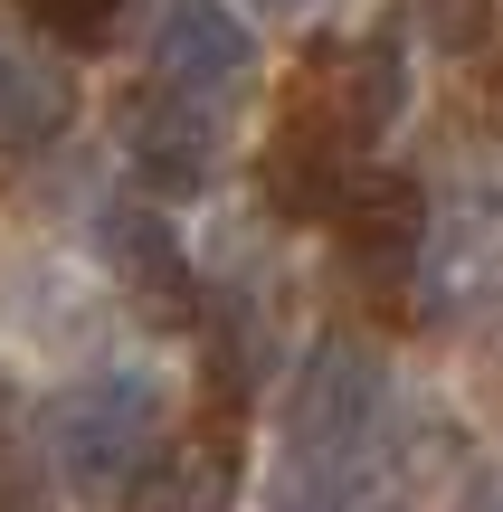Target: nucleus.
<instances>
[{
  "mask_svg": "<svg viewBox=\"0 0 503 512\" xmlns=\"http://www.w3.org/2000/svg\"><path fill=\"white\" fill-rule=\"evenodd\" d=\"M95 238H105V266H114V285H124L143 313H171V323L190 313V256H181V238H171V219H162V209H143V200H114Z\"/></svg>",
  "mask_w": 503,
  "mask_h": 512,
  "instance_id": "nucleus-7",
  "label": "nucleus"
},
{
  "mask_svg": "<svg viewBox=\"0 0 503 512\" xmlns=\"http://www.w3.org/2000/svg\"><path fill=\"white\" fill-rule=\"evenodd\" d=\"M456 512H494V484H475V494H466V503H456Z\"/></svg>",
  "mask_w": 503,
  "mask_h": 512,
  "instance_id": "nucleus-13",
  "label": "nucleus"
},
{
  "mask_svg": "<svg viewBox=\"0 0 503 512\" xmlns=\"http://www.w3.org/2000/svg\"><path fill=\"white\" fill-rule=\"evenodd\" d=\"M333 228H342L352 275L399 285V275L418 266V238H428V190H418L409 171H352V190H342Z\"/></svg>",
  "mask_w": 503,
  "mask_h": 512,
  "instance_id": "nucleus-6",
  "label": "nucleus"
},
{
  "mask_svg": "<svg viewBox=\"0 0 503 512\" xmlns=\"http://www.w3.org/2000/svg\"><path fill=\"white\" fill-rule=\"evenodd\" d=\"M143 57L162 76V95H181V105H228V95L257 86V38L228 0H152Z\"/></svg>",
  "mask_w": 503,
  "mask_h": 512,
  "instance_id": "nucleus-4",
  "label": "nucleus"
},
{
  "mask_svg": "<svg viewBox=\"0 0 503 512\" xmlns=\"http://www.w3.org/2000/svg\"><path fill=\"white\" fill-rule=\"evenodd\" d=\"M114 143H124L133 181L162 190V200H200L209 171H219V124H209L200 105H181V95H162V86L124 95V114H114Z\"/></svg>",
  "mask_w": 503,
  "mask_h": 512,
  "instance_id": "nucleus-5",
  "label": "nucleus"
},
{
  "mask_svg": "<svg viewBox=\"0 0 503 512\" xmlns=\"http://www.w3.org/2000/svg\"><path fill=\"white\" fill-rule=\"evenodd\" d=\"M152 446H162V389H152L143 370H95V380H76L67 399L48 408V456H57V475L86 484V494L133 484L152 465Z\"/></svg>",
  "mask_w": 503,
  "mask_h": 512,
  "instance_id": "nucleus-2",
  "label": "nucleus"
},
{
  "mask_svg": "<svg viewBox=\"0 0 503 512\" xmlns=\"http://www.w3.org/2000/svg\"><path fill=\"white\" fill-rule=\"evenodd\" d=\"M219 503H228V465L209 446H171V456H152L133 475V494L114 512H219Z\"/></svg>",
  "mask_w": 503,
  "mask_h": 512,
  "instance_id": "nucleus-10",
  "label": "nucleus"
},
{
  "mask_svg": "<svg viewBox=\"0 0 503 512\" xmlns=\"http://www.w3.org/2000/svg\"><path fill=\"white\" fill-rule=\"evenodd\" d=\"M67 114H76L67 67H57L38 38L0 29V143L29 152V143H48V133H67Z\"/></svg>",
  "mask_w": 503,
  "mask_h": 512,
  "instance_id": "nucleus-8",
  "label": "nucleus"
},
{
  "mask_svg": "<svg viewBox=\"0 0 503 512\" xmlns=\"http://www.w3.org/2000/svg\"><path fill=\"white\" fill-rule=\"evenodd\" d=\"M380 418H390V370L371 342L323 332L285 389V456H276V512H342L361 503Z\"/></svg>",
  "mask_w": 503,
  "mask_h": 512,
  "instance_id": "nucleus-1",
  "label": "nucleus"
},
{
  "mask_svg": "<svg viewBox=\"0 0 503 512\" xmlns=\"http://www.w3.org/2000/svg\"><path fill=\"white\" fill-rule=\"evenodd\" d=\"M29 10V29H57V38H76V48H95V38L124 19V0H19Z\"/></svg>",
  "mask_w": 503,
  "mask_h": 512,
  "instance_id": "nucleus-11",
  "label": "nucleus"
},
{
  "mask_svg": "<svg viewBox=\"0 0 503 512\" xmlns=\"http://www.w3.org/2000/svg\"><path fill=\"white\" fill-rule=\"evenodd\" d=\"M257 10H314V0H257Z\"/></svg>",
  "mask_w": 503,
  "mask_h": 512,
  "instance_id": "nucleus-15",
  "label": "nucleus"
},
{
  "mask_svg": "<svg viewBox=\"0 0 503 512\" xmlns=\"http://www.w3.org/2000/svg\"><path fill=\"white\" fill-rule=\"evenodd\" d=\"M418 29L437 38V48H475V38L494 29V0H409Z\"/></svg>",
  "mask_w": 503,
  "mask_h": 512,
  "instance_id": "nucleus-12",
  "label": "nucleus"
},
{
  "mask_svg": "<svg viewBox=\"0 0 503 512\" xmlns=\"http://www.w3.org/2000/svg\"><path fill=\"white\" fill-rule=\"evenodd\" d=\"M399 95H409V76H399V48H390V38L314 48V57H304V76H295V105H285V133H304V143L342 152V162L361 171V152L399 124Z\"/></svg>",
  "mask_w": 503,
  "mask_h": 512,
  "instance_id": "nucleus-3",
  "label": "nucleus"
},
{
  "mask_svg": "<svg viewBox=\"0 0 503 512\" xmlns=\"http://www.w3.org/2000/svg\"><path fill=\"white\" fill-rule=\"evenodd\" d=\"M342 190H352V162L323 143H304V133H276L266 143V200L285 209V219H333Z\"/></svg>",
  "mask_w": 503,
  "mask_h": 512,
  "instance_id": "nucleus-9",
  "label": "nucleus"
},
{
  "mask_svg": "<svg viewBox=\"0 0 503 512\" xmlns=\"http://www.w3.org/2000/svg\"><path fill=\"white\" fill-rule=\"evenodd\" d=\"M342 512H399V503H380V494H361V503H342Z\"/></svg>",
  "mask_w": 503,
  "mask_h": 512,
  "instance_id": "nucleus-14",
  "label": "nucleus"
}]
</instances>
